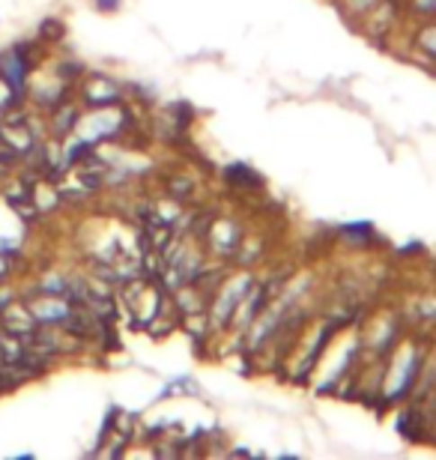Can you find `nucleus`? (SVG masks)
I'll return each mask as SVG.
<instances>
[{
	"instance_id": "2",
	"label": "nucleus",
	"mask_w": 436,
	"mask_h": 460,
	"mask_svg": "<svg viewBox=\"0 0 436 460\" xmlns=\"http://www.w3.org/2000/svg\"><path fill=\"white\" fill-rule=\"evenodd\" d=\"M120 0H99V9H117Z\"/></svg>"
},
{
	"instance_id": "1",
	"label": "nucleus",
	"mask_w": 436,
	"mask_h": 460,
	"mask_svg": "<svg viewBox=\"0 0 436 460\" xmlns=\"http://www.w3.org/2000/svg\"><path fill=\"white\" fill-rule=\"evenodd\" d=\"M0 72H4L6 84H13L15 90L22 87V81H24V63H22V58H15V54H4V58H0Z\"/></svg>"
}]
</instances>
